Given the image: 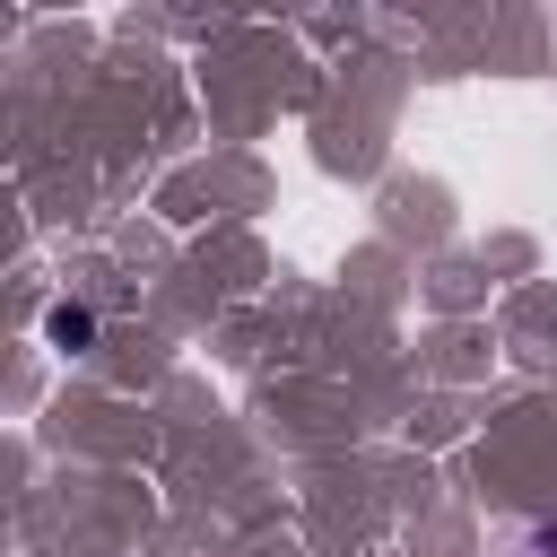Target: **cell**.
I'll return each instance as SVG.
<instances>
[{
	"mask_svg": "<svg viewBox=\"0 0 557 557\" xmlns=\"http://www.w3.org/2000/svg\"><path fill=\"white\" fill-rule=\"evenodd\" d=\"M52 339H61V348H87V339H96V322H87L78 305H52Z\"/></svg>",
	"mask_w": 557,
	"mask_h": 557,
	"instance_id": "cell-1",
	"label": "cell"
}]
</instances>
